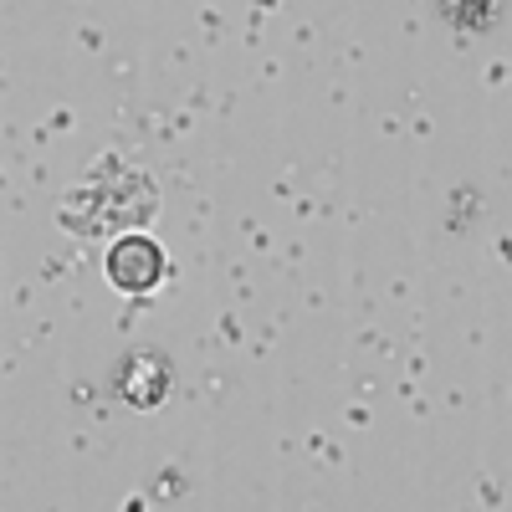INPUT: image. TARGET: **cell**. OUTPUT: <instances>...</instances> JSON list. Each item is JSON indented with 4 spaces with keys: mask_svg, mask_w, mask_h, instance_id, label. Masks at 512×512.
I'll list each match as a JSON object with an SVG mask.
<instances>
[{
    "mask_svg": "<svg viewBox=\"0 0 512 512\" xmlns=\"http://www.w3.org/2000/svg\"><path fill=\"white\" fill-rule=\"evenodd\" d=\"M108 282L123 287V292H134V297L154 292L164 282V251H159V241H149V236L113 241L108 246Z\"/></svg>",
    "mask_w": 512,
    "mask_h": 512,
    "instance_id": "cell-1",
    "label": "cell"
}]
</instances>
